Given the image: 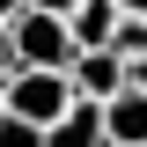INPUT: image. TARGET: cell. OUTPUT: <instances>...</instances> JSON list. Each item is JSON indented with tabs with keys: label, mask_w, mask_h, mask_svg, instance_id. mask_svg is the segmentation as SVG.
<instances>
[{
	"label": "cell",
	"mask_w": 147,
	"mask_h": 147,
	"mask_svg": "<svg viewBox=\"0 0 147 147\" xmlns=\"http://www.w3.org/2000/svg\"><path fill=\"white\" fill-rule=\"evenodd\" d=\"M0 96H7V118H22V125L44 132L59 110L74 103V74L66 66H30V59H15L7 81H0Z\"/></svg>",
	"instance_id": "6da1fadb"
},
{
	"label": "cell",
	"mask_w": 147,
	"mask_h": 147,
	"mask_svg": "<svg viewBox=\"0 0 147 147\" xmlns=\"http://www.w3.org/2000/svg\"><path fill=\"white\" fill-rule=\"evenodd\" d=\"M7 30H15V59H30V66H74V22L59 15V7H37V0H22L15 15H7Z\"/></svg>",
	"instance_id": "7a4b0ae2"
},
{
	"label": "cell",
	"mask_w": 147,
	"mask_h": 147,
	"mask_svg": "<svg viewBox=\"0 0 147 147\" xmlns=\"http://www.w3.org/2000/svg\"><path fill=\"white\" fill-rule=\"evenodd\" d=\"M103 140H118V147H140L147 140V88L140 81H125V88L103 96Z\"/></svg>",
	"instance_id": "3957f363"
},
{
	"label": "cell",
	"mask_w": 147,
	"mask_h": 147,
	"mask_svg": "<svg viewBox=\"0 0 147 147\" xmlns=\"http://www.w3.org/2000/svg\"><path fill=\"white\" fill-rule=\"evenodd\" d=\"M66 74H74L81 96H110V88H125V52H118V44H81Z\"/></svg>",
	"instance_id": "277c9868"
},
{
	"label": "cell",
	"mask_w": 147,
	"mask_h": 147,
	"mask_svg": "<svg viewBox=\"0 0 147 147\" xmlns=\"http://www.w3.org/2000/svg\"><path fill=\"white\" fill-rule=\"evenodd\" d=\"M44 140H59V147H88V140H103V96H81V88H74V103L44 125Z\"/></svg>",
	"instance_id": "5b68a950"
},
{
	"label": "cell",
	"mask_w": 147,
	"mask_h": 147,
	"mask_svg": "<svg viewBox=\"0 0 147 147\" xmlns=\"http://www.w3.org/2000/svg\"><path fill=\"white\" fill-rule=\"evenodd\" d=\"M118 15H125V0H74L66 7L74 44H110V37H118Z\"/></svg>",
	"instance_id": "8992f818"
},
{
	"label": "cell",
	"mask_w": 147,
	"mask_h": 147,
	"mask_svg": "<svg viewBox=\"0 0 147 147\" xmlns=\"http://www.w3.org/2000/svg\"><path fill=\"white\" fill-rule=\"evenodd\" d=\"M110 44H118V52H147V15H132V7H125V15H118V37H110Z\"/></svg>",
	"instance_id": "52a82bcc"
},
{
	"label": "cell",
	"mask_w": 147,
	"mask_h": 147,
	"mask_svg": "<svg viewBox=\"0 0 147 147\" xmlns=\"http://www.w3.org/2000/svg\"><path fill=\"white\" fill-rule=\"evenodd\" d=\"M7 66H15V30L0 22V81H7Z\"/></svg>",
	"instance_id": "ba28073f"
},
{
	"label": "cell",
	"mask_w": 147,
	"mask_h": 147,
	"mask_svg": "<svg viewBox=\"0 0 147 147\" xmlns=\"http://www.w3.org/2000/svg\"><path fill=\"white\" fill-rule=\"evenodd\" d=\"M125 81H140V88H147V52H132V59H125Z\"/></svg>",
	"instance_id": "9c48e42d"
},
{
	"label": "cell",
	"mask_w": 147,
	"mask_h": 147,
	"mask_svg": "<svg viewBox=\"0 0 147 147\" xmlns=\"http://www.w3.org/2000/svg\"><path fill=\"white\" fill-rule=\"evenodd\" d=\"M15 7H22V0H0V22H7V15H15Z\"/></svg>",
	"instance_id": "30bf717a"
},
{
	"label": "cell",
	"mask_w": 147,
	"mask_h": 147,
	"mask_svg": "<svg viewBox=\"0 0 147 147\" xmlns=\"http://www.w3.org/2000/svg\"><path fill=\"white\" fill-rule=\"evenodd\" d=\"M37 7H59V15H66V7H74V0H37Z\"/></svg>",
	"instance_id": "8fae6325"
},
{
	"label": "cell",
	"mask_w": 147,
	"mask_h": 147,
	"mask_svg": "<svg viewBox=\"0 0 147 147\" xmlns=\"http://www.w3.org/2000/svg\"><path fill=\"white\" fill-rule=\"evenodd\" d=\"M125 7H132V15H147V0H125Z\"/></svg>",
	"instance_id": "7c38bea8"
},
{
	"label": "cell",
	"mask_w": 147,
	"mask_h": 147,
	"mask_svg": "<svg viewBox=\"0 0 147 147\" xmlns=\"http://www.w3.org/2000/svg\"><path fill=\"white\" fill-rule=\"evenodd\" d=\"M0 125H7V96H0Z\"/></svg>",
	"instance_id": "4fadbf2b"
}]
</instances>
